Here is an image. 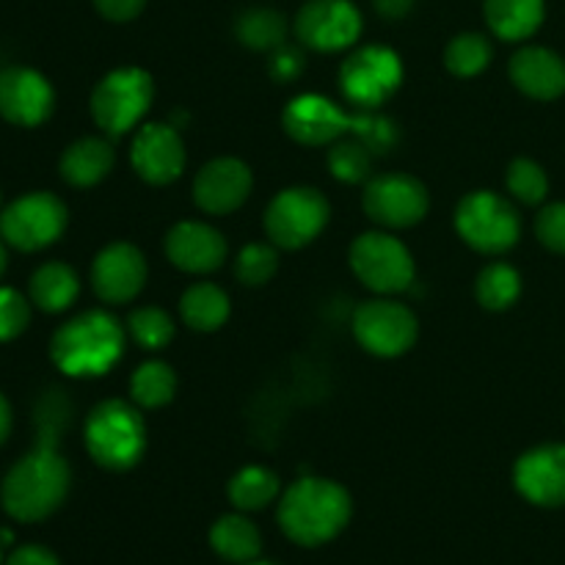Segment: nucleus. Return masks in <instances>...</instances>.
I'll use <instances>...</instances> for the list:
<instances>
[{
    "label": "nucleus",
    "instance_id": "nucleus-1",
    "mask_svg": "<svg viewBox=\"0 0 565 565\" xmlns=\"http://www.w3.org/2000/svg\"><path fill=\"white\" fill-rule=\"evenodd\" d=\"M351 494L326 478H301L279 502V527L298 546H323L348 527Z\"/></svg>",
    "mask_w": 565,
    "mask_h": 565
},
{
    "label": "nucleus",
    "instance_id": "nucleus-34",
    "mask_svg": "<svg viewBox=\"0 0 565 565\" xmlns=\"http://www.w3.org/2000/svg\"><path fill=\"white\" fill-rule=\"evenodd\" d=\"M508 191L513 193V199H519L522 204H541L550 193V177L541 169L535 160L530 158H516L508 166Z\"/></svg>",
    "mask_w": 565,
    "mask_h": 565
},
{
    "label": "nucleus",
    "instance_id": "nucleus-36",
    "mask_svg": "<svg viewBox=\"0 0 565 565\" xmlns=\"http://www.w3.org/2000/svg\"><path fill=\"white\" fill-rule=\"evenodd\" d=\"M31 323V303L17 290L0 287V342L20 337Z\"/></svg>",
    "mask_w": 565,
    "mask_h": 565
},
{
    "label": "nucleus",
    "instance_id": "nucleus-31",
    "mask_svg": "<svg viewBox=\"0 0 565 565\" xmlns=\"http://www.w3.org/2000/svg\"><path fill=\"white\" fill-rule=\"evenodd\" d=\"M494 50L483 33H458L445 50V64L447 70L456 77H475L483 70H489Z\"/></svg>",
    "mask_w": 565,
    "mask_h": 565
},
{
    "label": "nucleus",
    "instance_id": "nucleus-45",
    "mask_svg": "<svg viewBox=\"0 0 565 565\" xmlns=\"http://www.w3.org/2000/svg\"><path fill=\"white\" fill-rule=\"evenodd\" d=\"M0 563H3V557H0Z\"/></svg>",
    "mask_w": 565,
    "mask_h": 565
},
{
    "label": "nucleus",
    "instance_id": "nucleus-24",
    "mask_svg": "<svg viewBox=\"0 0 565 565\" xmlns=\"http://www.w3.org/2000/svg\"><path fill=\"white\" fill-rule=\"evenodd\" d=\"M210 546L224 561L243 565L257 561L263 552V535H259L257 524L243 513H226L210 527Z\"/></svg>",
    "mask_w": 565,
    "mask_h": 565
},
{
    "label": "nucleus",
    "instance_id": "nucleus-7",
    "mask_svg": "<svg viewBox=\"0 0 565 565\" xmlns=\"http://www.w3.org/2000/svg\"><path fill=\"white\" fill-rule=\"evenodd\" d=\"M331 218L329 199L318 188H287L274 196L265 213V232L276 248H296L309 246L320 232L326 230Z\"/></svg>",
    "mask_w": 565,
    "mask_h": 565
},
{
    "label": "nucleus",
    "instance_id": "nucleus-26",
    "mask_svg": "<svg viewBox=\"0 0 565 565\" xmlns=\"http://www.w3.org/2000/svg\"><path fill=\"white\" fill-rule=\"evenodd\" d=\"M180 315L188 329L202 331V334L218 331L230 320V296L218 285L199 281V285L188 287L182 296Z\"/></svg>",
    "mask_w": 565,
    "mask_h": 565
},
{
    "label": "nucleus",
    "instance_id": "nucleus-8",
    "mask_svg": "<svg viewBox=\"0 0 565 565\" xmlns=\"http://www.w3.org/2000/svg\"><path fill=\"white\" fill-rule=\"evenodd\" d=\"M66 204L55 193L33 191L0 213V237L17 252H39L64 235Z\"/></svg>",
    "mask_w": 565,
    "mask_h": 565
},
{
    "label": "nucleus",
    "instance_id": "nucleus-35",
    "mask_svg": "<svg viewBox=\"0 0 565 565\" xmlns=\"http://www.w3.org/2000/svg\"><path fill=\"white\" fill-rule=\"evenodd\" d=\"M279 270V254L274 246H265V243H248L241 248L235 259V276L246 287H263Z\"/></svg>",
    "mask_w": 565,
    "mask_h": 565
},
{
    "label": "nucleus",
    "instance_id": "nucleus-29",
    "mask_svg": "<svg viewBox=\"0 0 565 565\" xmlns=\"http://www.w3.org/2000/svg\"><path fill=\"white\" fill-rule=\"evenodd\" d=\"M235 33L248 50H259V53H274L281 47L287 39V22L276 9H246L235 22Z\"/></svg>",
    "mask_w": 565,
    "mask_h": 565
},
{
    "label": "nucleus",
    "instance_id": "nucleus-43",
    "mask_svg": "<svg viewBox=\"0 0 565 565\" xmlns=\"http://www.w3.org/2000/svg\"><path fill=\"white\" fill-rule=\"evenodd\" d=\"M3 270H6V248L3 243H0V276H3Z\"/></svg>",
    "mask_w": 565,
    "mask_h": 565
},
{
    "label": "nucleus",
    "instance_id": "nucleus-27",
    "mask_svg": "<svg viewBox=\"0 0 565 565\" xmlns=\"http://www.w3.org/2000/svg\"><path fill=\"white\" fill-rule=\"evenodd\" d=\"M281 494L279 475L268 467H243L230 480V502L241 513L263 511Z\"/></svg>",
    "mask_w": 565,
    "mask_h": 565
},
{
    "label": "nucleus",
    "instance_id": "nucleus-18",
    "mask_svg": "<svg viewBox=\"0 0 565 565\" xmlns=\"http://www.w3.org/2000/svg\"><path fill=\"white\" fill-rule=\"evenodd\" d=\"M513 483L539 508L565 505V445H541L524 452L513 467Z\"/></svg>",
    "mask_w": 565,
    "mask_h": 565
},
{
    "label": "nucleus",
    "instance_id": "nucleus-9",
    "mask_svg": "<svg viewBox=\"0 0 565 565\" xmlns=\"http://www.w3.org/2000/svg\"><path fill=\"white\" fill-rule=\"evenodd\" d=\"M403 83V61L395 50L384 44L359 47L342 61L340 86L342 94L359 108H379Z\"/></svg>",
    "mask_w": 565,
    "mask_h": 565
},
{
    "label": "nucleus",
    "instance_id": "nucleus-13",
    "mask_svg": "<svg viewBox=\"0 0 565 565\" xmlns=\"http://www.w3.org/2000/svg\"><path fill=\"white\" fill-rule=\"evenodd\" d=\"M362 28V11L351 0H309L296 17V36L318 53L353 47Z\"/></svg>",
    "mask_w": 565,
    "mask_h": 565
},
{
    "label": "nucleus",
    "instance_id": "nucleus-22",
    "mask_svg": "<svg viewBox=\"0 0 565 565\" xmlns=\"http://www.w3.org/2000/svg\"><path fill=\"white\" fill-rule=\"evenodd\" d=\"M116 163L114 147L103 138H81L61 154L58 171L70 185L92 188L110 174Z\"/></svg>",
    "mask_w": 565,
    "mask_h": 565
},
{
    "label": "nucleus",
    "instance_id": "nucleus-28",
    "mask_svg": "<svg viewBox=\"0 0 565 565\" xmlns=\"http://www.w3.org/2000/svg\"><path fill=\"white\" fill-rule=\"evenodd\" d=\"M475 296H478L480 307L491 309V312L511 309L522 296V276L508 263L486 265L475 281Z\"/></svg>",
    "mask_w": 565,
    "mask_h": 565
},
{
    "label": "nucleus",
    "instance_id": "nucleus-44",
    "mask_svg": "<svg viewBox=\"0 0 565 565\" xmlns=\"http://www.w3.org/2000/svg\"><path fill=\"white\" fill-rule=\"evenodd\" d=\"M243 565H274V563H268V561H252V563H243Z\"/></svg>",
    "mask_w": 565,
    "mask_h": 565
},
{
    "label": "nucleus",
    "instance_id": "nucleus-32",
    "mask_svg": "<svg viewBox=\"0 0 565 565\" xmlns=\"http://www.w3.org/2000/svg\"><path fill=\"white\" fill-rule=\"evenodd\" d=\"M373 158L375 154L367 143L359 141L356 136H345V138H340V141H334V147H331L329 169L340 182L356 185V182L370 180Z\"/></svg>",
    "mask_w": 565,
    "mask_h": 565
},
{
    "label": "nucleus",
    "instance_id": "nucleus-3",
    "mask_svg": "<svg viewBox=\"0 0 565 565\" xmlns=\"http://www.w3.org/2000/svg\"><path fill=\"white\" fill-rule=\"evenodd\" d=\"M125 351V329L114 315L92 309L61 326L50 342V359L70 379L105 375Z\"/></svg>",
    "mask_w": 565,
    "mask_h": 565
},
{
    "label": "nucleus",
    "instance_id": "nucleus-2",
    "mask_svg": "<svg viewBox=\"0 0 565 565\" xmlns=\"http://www.w3.org/2000/svg\"><path fill=\"white\" fill-rule=\"evenodd\" d=\"M72 472L53 441L44 439L11 467L3 480V508L17 522H42L70 494Z\"/></svg>",
    "mask_w": 565,
    "mask_h": 565
},
{
    "label": "nucleus",
    "instance_id": "nucleus-38",
    "mask_svg": "<svg viewBox=\"0 0 565 565\" xmlns=\"http://www.w3.org/2000/svg\"><path fill=\"white\" fill-rule=\"evenodd\" d=\"M303 53L298 47H290V44H281V47L274 50L268 61V72L276 83H292L303 75Z\"/></svg>",
    "mask_w": 565,
    "mask_h": 565
},
{
    "label": "nucleus",
    "instance_id": "nucleus-37",
    "mask_svg": "<svg viewBox=\"0 0 565 565\" xmlns=\"http://www.w3.org/2000/svg\"><path fill=\"white\" fill-rule=\"evenodd\" d=\"M535 235L550 252L565 254V202L544 207L535 218Z\"/></svg>",
    "mask_w": 565,
    "mask_h": 565
},
{
    "label": "nucleus",
    "instance_id": "nucleus-14",
    "mask_svg": "<svg viewBox=\"0 0 565 565\" xmlns=\"http://www.w3.org/2000/svg\"><path fill=\"white\" fill-rule=\"evenodd\" d=\"M285 132L303 147H326L340 138L351 136L356 127V116L345 114L337 103L323 94H301L290 99L281 114Z\"/></svg>",
    "mask_w": 565,
    "mask_h": 565
},
{
    "label": "nucleus",
    "instance_id": "nucleus-33",
    "mask_svg": "<svg viewBox=\"0 0 565 565\" xmlns=\"http://www.w3.org/2000/svg\"><path fill=\"white\" fill-rule=\"evenodd\" d=\"M130 337L143 351H163L174 340V320L160 307H138L127 320Z\"/></svg>",
    "mask_w": 565,
    "mask_h": 565
},
{
    "label": "nucleus",
    "instance_id": "nucleus-12",
    "mask_svg": "<svg viewBox=\"0 0 565 565\" xmlns=\"http://www.w3.org/2000/svg\"><path fill=\"white\" fill-rule=\"evenodd\" d=\"M364 213L390 230H408L428 215V188L412 174H379L364 185Z\"/></svg>",
    "mask_w": 565,
    "mask_h": 565
},
{
    "label": "nucleus",
    "instance_id": "nucleus-19",
    "mask_svg": "<svg viewBox=\"0 0 565 565\" xmlns=\"http://www.w3.org/2000/svg\"><path fill=\"white\" fill-rule=\"evenodd\" d=\"M254 177L243 160L215 158L193 180V202L210 215H230L246 204Z\"/></svg>",
    "mask_w": 565,
    "mask_h": 565
},
{
    "label": "nucleus",
    "instance_id": "nucleus-15",
    "mask_svg": "<svg viewBox=\"0 0 565 565\" xmlns=\"http://www.w3.org/2000/svg\"><path fill=\"white\" fill-rule=\"evenodd\" d=\"M130 160L136 174L149 185H169L185 171V143L174 125L149 121L132 138Z\"/></svg>",
    "mask_w": 565,
    "mask_h": 565
},
{
    "label": "nucleus",
    "instance_id": "nucleus-11",
    "mask_svg": "<svg viewBox=\"0 0 565 565\" xmlns=\"http://www.w3.org/2000/svg\"><path fill=\"white\" fill-rule=\"evenodd\" d=\"M417 315L406 303H397L392 298L364 301L353 312V337L373 356H403L406 351H412V345L417 342Z\"/></svg>",
    "mask_w": 565,
    "mask_h": 565
},
{
    "label": "nucleus",
    "instance_id": "nucleus-16",
    "mask_svg": "<svg viewBox=\"0 0 565 565\" xmlns=\"http://www.w3.org/2000/svg\"><path fill=\"white\" fill-rule=\"evenodd\" d=\"M55 94L47 77L28 66L0 72V116L17 127H36L50 119Z\"/></svg>",
    "mask_w": 565,
    "mask_h": 565
},
{
    "label": "nucleus",
    "instance_id": "nucleus-41",
    "mask_svg": "<svg viewBox=\"0 0 565 565\" xmlns=\"http://www.w3.org/2000/svg\"><path fill=\"white\" fill-rule=\"evenodd\" d=\"M414 3H417V0H373L375 11H379L384 20H403V17L414 9Z\"/></svg>",
    "mask_w": 565,
    "mask_h": 565
},
{
    "label": "nucleus",
    "instance_id": "nucleus-10",
    "mask_svg": "<svg viewBox=\"0 0 565 565\" xmlns=\"http://www.w3.org/2000/svg\"><path fill=\"white\" fill-rule=\"evenodd\" d=\"M351 268L364 287L381 296H395L412 287V252L386 232H364L351 246Z\"/></svg>",
    "mask_w": 565,
    "mask_h": 565
},
{
    "label": "nucleus",
    "instance_id": "nucleus-21",
    "mask_svg": "<svg viewBox=\"0 0 565 565\" xmlns=\"http://www.w3.org/2000/svg\"><path fill=\"white\" fill-rule=\"evenodd\" d=\"M511 81L533 99H557L565 94V61L550 47H522L511 58Z\"/></svg>",
    "mask_w": 565,
    "mask_h": 565
},
{
    "label": "nucleus",
    "instance_id": "nucleus-4",
    "mask_svg": "<svg viewBox=\"0 0 565 565\" xmlns=\"http://www.w3.org/2000/svg\"><path fill=\"white\" fill-rule=\"evenodd\" d=\"M88 456L108 472H127L147 452V423L127 401H103L83 430Z\"/></svg>",
    "mask_w": 565,
    "mask_h": 565
},
{
    "label": "nucleus",
    "instance_id": "nucleus-23",
    "mask_svg": "<svg viewBox=\"0 0 565 565\" xmlns=\"http://www.w3.org/2000/svg\"><path fill=\"white\" fill-rule=\"evenodd\" d=\"M486 22L505 42H522L541 28L546 14L544 0H486Z\"/></svg>",
    "mask_w": 565,
    "mask_h": 565
},
{
    "label": "nucleus",
    "instance_id": "nucleus-40",
    "mask_svg": "<svg viewBox=\"0 0 565 565\" xmlns=\"http://www.w3.org/2000/svg\"><path fill=\"white\" fill-rule=\"evenodd\" d=\"M6 565H61V563L50 550H44V546H39V544H31V546H20V550L11 552L9 563Z\"/></svg>",
    "mask_w": 565,
    "mask_h": 565
},
{
    "label": "nucleus",
    "instance_id": "nucleus-42",
    "mask_svg": "<svg viewBox=\"0 0 565 565\" xmlns=\"http://www.w3.org/2000/svg\"><path fill=\"white\" fill-rule=\"evenodd\" d=\"M9 430H11V406H9V401L0 395V445L6 441Z\"/></svg>",
    "mask_w": 565,
    "mask_h": 565
},
{
    "label": "nucleus",
    "instance_id": "nucleus-30",
    "mask_svg": "<svg viewBox=\"0 0 565 565\" xmlns=\"http://www.w3.org/2000/svg\"><path fill=\"white\" fill-rule=\"evenodd\" d=\"M177 375L166 362H143L130 379V395L141 408H163L174 401Z\"/></svg>",
    "mask_w": 565,
    "mask_h": 565
},
{
    "label": "nucleus",
    "instance_id": "nucleus-39",
    "mask_svg": "<svg viewBox=\"0 0 565 565\" xmlns=\"http://www.w3.org/2000/svg\"><path fill=\"white\" fill-rule=\"evenodd\" d=\"M99 14L110 22H130L143 11L147 0H94Z\"/></svg>",
    "mask_w": 565,
    "mask_h": 565
},
{
    "label": "nucleus",
    "instance_id": "nucleus-25",
    "mask_svg": "<svg viewBox=\"0 0 565 565\" xmlns=\"http://www.w3.org/2000/svg\"><path fill=\"white\" fill-rule=\"evenodd\" d=\"M77 296H81V279L70 265L47 263L31 276V301L42 312H64L77 301Z\"/></svg>",
    "mask_w": 565,
    "mask_h": 565
},
{
    "label": "nucleus",
    "instance_id": "nucleus-17",
    "mask_svg": "<svg viewBox=\"0 0 565 565\" xmlns=\"http://www.w3.org/2000/svg\"><path fill=\"white\" fill-rule=\"evenodd\" d=\"M147 285V257L132 243H110L92 265V287L105 303H130Z\"/></svg>",
    "mask_w": 565,
    "mask_h": 565
},
{
    "label": "nucleus",
    "instance_id": "nucleus-5",
    "mask_svg": "<svg viewBox=\"0 0 565 565\" xmlns=\"http://www.w3.org/2000/svg\"><path fill=\"white\" fill-rule=\"evenodd\" d=\"M456 230L467 246L480 254H505L522 237V218L505 196L494 191H472L458 202Z\"/></svg>",
    "mask_w": 565,
    "mask_h": 565
},
{
    "label": "nucleus",
    "instance_id": "nucleus-6",
    "mask_svg": "<svg viewBox=\"0 0 565 565\" xmlns=\"http://www.w3.org/2000/svg\"><path fill=\"white\" fill-rule=\"evenodd\" d=\"M152 75L138 66H121L97 83L92 94V116L99 130L108 132L110 138H119L138 127L152 105Z\"/></svg>",
    "mask_w": 565,
    "mask_h": 565
},
{
    "label": "nucleus",
    "instance_id": "nucleus-20",
    "mask_svg": "<svg viewBox=\"0 0 565 565\" xmlns=\"http://www.w3.org/2000/svg\"><path fill=\"white\" fill-rule=\"evenodd\" d=\"M224 235L202 221H182L166 235V257L185 274H213L226 263Z\"/></svg>",
    "mask_w": 565,
    "mask_h": 565
}]
</instances>
